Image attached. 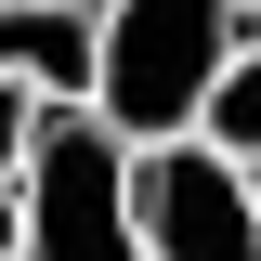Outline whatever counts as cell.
Returning a JSON list of instances; mask_svg holds the SVG:
<instances>
[{
  "mask_svg": "<svg viewBox=\"0 0 261 261\" xmlns=\"http://www.w3.org/2000/svg\"><path fill=\"white\" fill-rule=\"evenodd\" d=\"M130 222L144 261H261V170L209 130L130 144Z\"/></svg>",
  "mask_w": 261,
  "mask_h": 261,
  "instance_id": "obj_3",
  "label": "cell"
},
{
  "mask_svg": "<svg viewBox=\"0 0 261 261\" xmlns=\"http://www.w3.org/2000/svg\"><path fill=\"white\" fill-rule=\"evenodd\" d=\"M39 130H53V105H39L27 79H0V183H27V157H39Z\"/></svg>",
  "mask_w": 261,
  "mask_h": 261,
  "instance_id": "obj_6",
  "label": "cell"
},
{
  "mask_svg": "<svg viewBox=\"0 0 261 261\" xmlns=\"http://www.w3.org/2000/svg\"><path fill=\"white\" fill-rule=\"evenodd\" d=\"M235 39H248V0H105V79L92 118L118 144H170V130H209Z\"/></svg>",
  "mask_w": 261,
  "mask_h": 261,
  "instance_id": "obj_1",
  "label": "cell"
},
{
  "mask_svg": "<svg viewBox=\"0 0 261 261\" xmlns=\"http://www.w3.org/2000/svg\"><path fill=\"white\" fill-rule=\"evenodd\" d=\"M0 79L39 105H92L105 79V0H0Z\"/></svg>",
  "mask_w": 261,
  "mask_h": 261,
  "instance_id": "obj_4",
  "label": "cell"
},
{
  "mask_svg": "<svg viewBox=\"0 0 261 261\" xmlns=\"http://www.w3.org/2000/svg\"><path fill=\"white\" fill-rule=\"evenodd\" d=\"M0 261H27V196L0 183Z\"/></svg>",
  "mask_w": 261,
  "mask_h": 261,
  "instance_id": "obj_7",
  "label": "cell"
},
{
  "mask_svg": "<svg viewBox=\"0 0 261 261\" xmlns=\"http://www.w3.org/2000/svg\"><path fill=\"white\" fill-rule=\"evenodd\" d=\"M27 261H144V222H130V144L92 118V105H53L27 157Z\"/></svg>",
  "mask_w": 261,
  "mask_h": 261,
  "instance_id": "obj_2",
  "label": "cell"
},
{
  "mask_svg": "<svg viewBox=\"0 0 261 261\" xmlns=\"http://www.w3.org/2000/svg\"><path fill=\"white\" fill-rule=\"evenodd\" d=\"M209 144H235V157L261 170V13H248V39H235L222 92H209Z\"/></svg>",
  "mask_w": 261,
  "mask_h": 261,
  "instance_id": "obj_5",
  "label": "cell"
},
{
  "mask_svg": "<svg viewBox=\"0 0 261 261\" xmlns=\"http://www.w3.org/2000/svg\"><path fill=\"white\" fill-rule=\"evenodd\" d=\"M248 13H261V0H248Z\"/></svg>",
  "mask_w": 261,
  "mask_h": 261,
  "instance_id": "obj_8",
  "label": "cell"
}]
</instances>
